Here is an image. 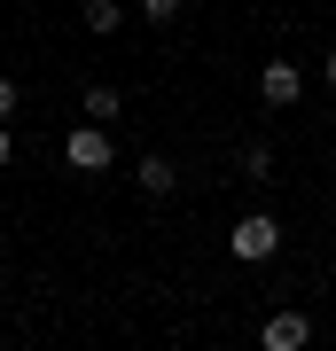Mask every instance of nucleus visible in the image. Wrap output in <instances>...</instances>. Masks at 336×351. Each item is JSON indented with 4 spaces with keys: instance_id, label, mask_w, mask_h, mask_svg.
Wrapping results in <instances>:
<instances>
[{
    "instance_id": "f257e3e1",
    "label": "nucleus",
    "mask_w": 336,
    "mask_h": 351,
    "mask_svg": "<svg viewBox=\"0 0 336 351\" xmlns=\"http://www.w3.org/2000/svg\"><path fill=\"white\" fill-rule=\"evenodd\" d=\"M227 250H235L243 265H266L282 250V219H266V211H250V219H235V234H227Z\"/></svg>"
},
{
    "instance_id": "f8f14e48",
    "label": "nucleus",
    "mask_w": 336,
    "mask_h": 351,
    "mask_svg": "<svg viewBox=\"0 0 336 351\" xmlns=\"http://www.w3.org/2000/svg\"><path fill=\"white\" fill-rule=\"evenodd\" d=\"M328 94H336V55H328Z\"/></svg>"
},
{
    "instance_id": "0eeeda50",
    "label": "nucleus",
    "mask_w": 336,
    "mask_h": 351,
    "mask_svg": "<svg viewBox=\"0 0 336 351\" xmlns=\"http://www.w3.org/2000/svg\"><path fill=\"white\" fill-rule=\"evenodd\" d=\"M78 16H87V32H117V0H87Z\"/></svg>"
},
{
    "instance_id": "423d86ee",
    "label": "nucleus",
    "mask_w": 336,
    "mask_h": 351,
    "mask_svg": "<svg viewBox=\"0 0 336 351\" xmlns=\"http://www.w3.org/2000/svg\"><path fill=\"white\" fill-rule=\"evenodd\" d=\"M78 110H87L94 125H117V117H125V94H117V86H87V101H78Z\"/></svg>"
},
{
    "instance_id": "f03ea898",
    "label": "nucleus",
    "mask_w": 336,
    "mask_h": 351,
    "mask_svg": "<svg viewBox=\"0 0 336 351\" xmlns=\"http://www.w3.org/2000/svg\"><path fill=\"white\" fill-rule=\"evenodd\" d=\"M110 156H117V149H110V125H94V117L63 133V164H71V172H102Z\"/></svg>"
},
{
    "instance_id": "1a4fd4ad",
    "label": "nucleus",
    "mask_w": 336,
    "mask_h": 351,
    "mask_svg": "<svg viewBox=\"0 0 336 351\" xmlns=\"http://www.w3.org/2000/svg\"><path fill=\"white\" fill-rule=\"evenodd\" d=\"M141 8H149V16H157V24H172V16L188 8V0H141Z\"/></svg>"
},
{
    "instance_id": "9b49d317",
    "label": "nucleus",
    "mask_w": 336,
    "mask_h": 351,
    "mask_svg": "<svg viewBox=\"0 0 336 351\" xmlns=\"http://www.w3.org/2000/svg\"><path fill=\"white\" fill-rule=\"evenodd\" d=\"M0 172H8V125H0Z\"/></svg>"
},
{
    "instance_id": "20e7f679",
    "label": "nucleus",
    "mask_w": 336,
    "mask_h": 351,
    "mask_svg": "<svg viewBox=\"0 0 336 351\" xmlns=\"http://www.w3.org/2000/svg\"><path fill=\"white\" fill-rule=\"evenodd\" d=\"M258 343H266V351H305V343H313V320H305V313H274V320L258 328Z\"/></svg>"
},
{
    "instance_id": "9d476101",
    "label": "nucleus",
    "mask_w": 336,
    "mask_h": 351,
    "mask_svg": "<svg viewBox=\"0 0 336 351\" xmlns=\"http://www.w3.org/2000/svg\"><path fill=\"white\" fill-rule=\"evenodd\" d=\"M8 110H16V86H8V78H0V125H8Z\"/></svg>"
},
{
    "instance_id": "6e6552de",
    "label": "nucleus",
    "mask_w": 336,
    "mask_h": 351,
    "mask_svg": "<svg viewBox=\"0 0 336 351\" xmlns=\"http://www.w3.org/2000/svg\"><path fill=\"white\" fill-rule=\"evenodd\" d=\"M243 172H250V180H274V149H258V141H250V149H243Z\"/></svg>"
},
{
    "instance_id": "7ed1b4c3",
    "label": "nucleus",
    "mask_w": 336,
    "mask_h": 351,
    "mask_svg": "<svg viewBox=\"0 0 336 351\" xmlns=\"http://www.w3.org/2000/svg\"><path fill=\"white\" fill-rule=\"evenodd\" d=\"M298 94H305L298 63H266V71H258V101H266V110H289V101H298Z\"/></svg>"
},
{
    "instance_id": "39448f33",
    "label": "nucleus",
    "mask_w": 336,
    "mask_h": 351,
    "mask_svg": "<svg viewBox=\"0 0 336 351\" xmlns=\"http://www.w3.org/2000/svg\"><path fill=\"white\" fill-rule=\"evenodd\" d=\"M133 180H141V195H172V188H180L172 156H141V164H133Z\"/></svg>"
}]
</instances>
